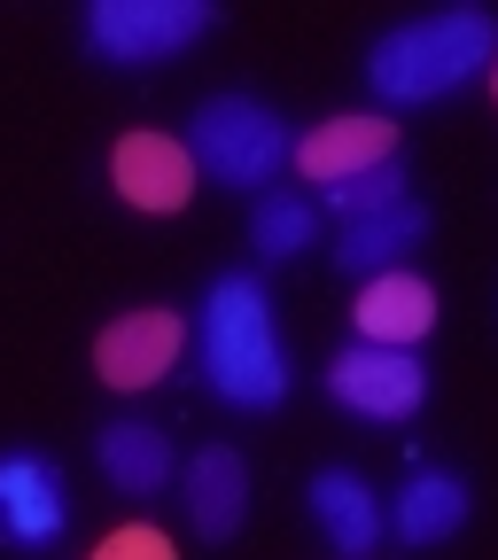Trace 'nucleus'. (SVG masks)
<instances>
[{
    "label": "nucleus",
    "instance_id": "1",
    "mask_svg": "<svg viewBox=\"0 0 498 560\" xmlns=\"http://www.w3.org/2000/svg\"><path fill=\"white\" fill-rule=\"evenodd\" d=\"M202 382L242 412H273L289 397V359H280V335H273L265 280H250V272L210 280V296H202Z\"/></svg>",
    "mask_w": 498,
    "mask_h": 560
},
{
    "label": "nucleus",
    "instance_id": "2",
    "mask_svg": "<svg viewBox=\"0 0 498 560\" xmlns=\"http://www.w3.org/2000/svg\"><path fill=\"white\" fill-rule=\"evenodd\" d=\"M498 55V24L490 9H437V16H413L397 32L374 39L367 55V86L397 109L413 102H437V94H460L475 70H490Z\"/></svg>",
    "mask_w": 498,
    "mask_h": 560
},
{
    "label": "nucleus",
    "instance_id": "3",
    "mask_svg": "<svg viewBox=\"0 0 498 560\" xmlns=\"http://www.w3.org/2000/svg\"><path fill=\"white\" fill-rule=\"evenodd\" d=\"M187 156L210 172V179H227V187H265L280 164L297 156V140L289 125H280V109L250 102V94H210L187 125Z\"/></svg>",
    "mask_w": 498,
    "mask_h": 560
},
{
    "label": "nucleus",
    "instance_id": "4",
    "mask_svg": "<svg viewBox=\"0 0 498 560\" xmlns=\"http://www.w3.org/2000/svg\"><path fill=\"white\" fill-rule=\"evenodd\" d=\"M210 32V0H94L86 9V47L102 62H164Z\"/></svg>",
    "mask_w": 498,
    "mask_h": 560
},
{
    "label": "nucleus",
    "instance_id": "5",
    "mask_svg": "<svg viewBox=\"0 0 498 560\" xmlns=\"http://www.w3.org/2000/svg\"><path fill=\"white\" fill-rule=\"evenodd\" d=\"M327 389L343 412L359 420H413L420 397H429V374H420L413 350H382V342H350L343 359L327 366Z\"/></svg>",
    "mask_w": 498,
    "mask_h": 560
},
{
    "label": "nucleus",
    "instance_id": "6",
    "mask_svg": "<svg viewBox=\"0 0 498 560\" xmlns=\"http://www.w3.org/2000/svg\"><path fill=\"white\" fill-rule=\"evenodd\" d=\"M179 342H187V319L179 312H164V304L157 312H125V319H109L94 335V374L109 389H149V382L172 374Z\"/></svg>",
    "mask_w": 498,
    "mask_h": 560
},
{
    "label": "nucleus",
    "instance_id": "7",
    "mask_svg": "<svg viewBox=\"0 0 498 560\" xmlns=\"http://www.w3.org/2000/svg\"><path fill=\"white\" fill-rule=\"evenodd\" d=\"M109 187L132 202V210H187L195 195V156H187V140L172 132H125L117 140V156H109Z\"/></svg>",
    "mask_w": 498,
    "mask_h": 560
},
{
    "label": "nucleus",
    "instance_id": "8",
    "mask_svg": "<svg viewBox=\"0 0 498 560\" xmlns=\"http://www.w3.org/2000/svg\"><path fill=\"white\" fill-rule=\"evenodd\" d=\"M70 522V490L55 475V459L39 452H9L0 459V537L9 545H47Z\"/></svg>",
    "mask_w": 498,
    "mask_h": 560
},
{
    "label": "nucleus",
    "instance_id": "9",
    "mask_svg": "<svg viewBox=\"0 0 498 560\" xmlns=\"http://www.w3.org/2000/svg\"><path fill=\"white\" fill-rule=\"evenodd\" d=\"M297 164H304L312 187H343L359 172L397 164V132H390V117H327L320 132L297 140Z\"/></svg>",
    "mask_w": 498,
    "mask_h": 560
},
{
    "label": "nucleus",
    "instance_id": "10",
    "mask_svg": "<svg viewBox=\"0 0 498 560\" xmlns=\"http://www.w3.org/2000/svg\"><path fill=\"white\" fill-rule=\"evenodd\" d=\"M187 522L202 545H227L250 522V459L234 444H202L187 459Z\"/></svg>",
    "mask_w": 498,
    "mask_h": 560
},
{
    "label": "nucleus",
    "instance_id": "11",
    "mask_svg": "<svg viewBox=\"0 0 498 560\" xmlns=\"http://www.w3.org/2000/svg\"><path fill=\"white\" fill-rule=\"evenodd\" d=\"M350 319H359V342L413 350L420 335L437 327V289H429L420 272H405V265H397V272H374L367 289H359V312H350Z\"/></svg>",
    "mask_w": 498,
    "mask_h": 560
},
{
    "label": "nucleus",
    "instance_id": "12",
    "mask_svg": "<svg viewBox=\"0 0 498 560\" xmlns=\"http://www.w3.org/2000/svg\"><path fill=\"white\" fill-rule=\"evenodd\" d=\"M304 506H312V522H320V537L335 545V560H367L374 545H382V506H374V490L359 482V475H343V467H327V475H312V490H304Z\"/></svg>",
    "mask_w": 498,
    "mask_h": 560
},
{
    "label": "nucleus",
    "instance_id": "13",
    "mask_svg": "<svg viewBox=\"0 0 498 560\" xmlns=\"http://www.w3.org/2000/svg\"><path fill=\"white\" fill-rule=\"evenodd\" d=\"M420 234H429V210H420V202L367 210V219H343V234H335V265H343V272H359V280L397 272V257H405Z\"/></svg>",
    "mask_w": 498,
    "mask_h": 560
},
{
    "label": "nucleus",
    "instance_id": "14",
    "mask_svg": "<svg viewBox=\"0 0 498 560\" xmlns=\"http://www.w3.org/2000/svg\"><path fill=\"white\" fill-rule=\"evenodd\" d=\"M102 475L117 490H132V499H149V490L172 482V444L164 429H149V420H117V429H102Z\"/></svg>",
    "mask_w": 498,
    "mask_h": 560
},
{
    "label": "nucleus",
    "instance_id": "15",
    "mask_svg": "<svg viewBox=\"0 0 498 560\" xmlns=\"http://www.w3.org/2000/svg\"><path fill=\"white\" fill-rule=\"evenodd\" d=\"M467 522V482L460 475H413L405 490H397V514H390V529L405 537V545H437V537H452Z\"/></svg>",
    "mask_w": 498,
    "mask_h": 560
},
{
    "label": "nucleus",
    "instance_id": "16",
    "mask_svg": "<svg viewBox=\"0 0 498 560\" xmlns=\"http://www.w3.org/2000/svg\"><path fill=\"white\" fill-rule=\"evenodd\" d=\"M312 234H320V219H312L304 195H265V202L250 210V242H257V257H297Z\"/></svg>",
    "mask_w": 498,
    "mask_h": 560
},
{
    "label": "nucleus",
    "instance_id": "17",
    "mask_svg": "<svg viewBox=\"0 0 498 560\" xmlns=\"http://www.w3.org/2000/svg\"><path fill=\"white\" fill-rule=\"evenodd\" d=\"M390 202H405V172H397V164L327 187V210H343V219H367V210H390Z\"/></svg>",
    "mask_w": 498,
    "mask_h": 560
},
{
    "label": "nucleus",
    "instance_id": "18",
    "mask_svg": "<svg viewBox=\"0 0 498 560\" xmlns=\"http://www.w3.org/2000/svg\"><path fill=\"white\" fill-rule=\"evenodd\" d=\"M94 560H179V552H172V537H164V529L125 522V529H109V537L94 545Z\"/></svg>",
    "mask_w": 498,
    "mask_h": 560
},
{
    "label": "nucleus",
    "instance_id": "19",
    "mask_svg": "<svg viewBox=\"0 0 498 560\" xmlns=\"http://www.w3.org/2000/svg\"><path fill=\"white\" fill-rule=\"evenodd\" d=\"M490 86H498V70H490Z\"/></svg>",
    "mask_w": 498,
    "mask_h": 560
}]
</instances>
